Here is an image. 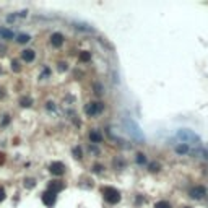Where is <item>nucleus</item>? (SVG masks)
<instances>
[{"mask_svg":"<svg viewBox=\"0 0 208 208\" xmlns=\"http://www.w3.org/2000/svg\"><path fill=\"white\" fill-rule=\"evenodd\" d=\"M176 138L181 141V145H187V146H195L198 150L202 146V140L198 135H195L192 130L189 129H179L176 132Z\"/></svg>","mask_w":208,"mask_h":208,"instance_id":"1","label":"nucleus"},{"mask_svg":"<svg viewBox=\"0 0 208 208\" xmlns=\"http://www.w3.org/2000/svg\"><path fill=\"white\" fill-rule=\"evenodd\" d=\"M101 193H103L104 200L107 203H111V205H114V203H117L120 200V192L117 189H114V187H103Z\"/></svg>","mask_w":208,"mask_h":208,"instance_id":"2","label":"nucleus"},{"mask_svg":"<svg viewBox=\"0 0 208 208\" xmlns=\"http://www.w3.org/2000/svg\"><path fill=\"white\" fill-rule=\"evenodd\" d=\"M103 109H104L103 103H89V104H86L85 112H86V116H96V114H99Z\"/></svg>","mask_w":208,"mask_h":208,"instance_id":"3","label":"nucleus"},{"mask_svg":"<svg viewBox=\"0 0 208 208\" xmlns=\"http://www.w3.org/2000/svg\"><path fill=\"white\" fill-rule=\"evenodd\" d=\"M124 124H125V125L129 127V132H130L132 135H133L135 138H138V140H141V138H143V135L140 133V129H138V125L133 122V120H129V119H125V120H124Z\"/></svg>","mask_w":208,"mask_h":208,"instance_id":"4","label":"nucleus"},{"mask_svg":"<svg viewBox=\"0 0 208 208\" xmlns=\"http://www.w3.org/2000/svg\"><path fill=\"white\" fill-rule=\"evenodd\" d=\"M49 171L54 176H62L65 172V164H64V163H60V161H54V163H51Z\"/></svg>","mask_w":208,"mask_h":208,"instance_id":"5","label":"nucleus"},{"mask_svg":"<svg viewBox=\"0 0 208 208\" xmlns=\"http://www.w3.org/2000/svg\"><path fill=\"white\" fill-rule=\"evenodd\" d=\"M205 195H207V189L202 187V185H197V187H193V189L190 190V197L195 198V200H202Z\"/></svg>","mask_w":208,"mask_h":208,"instance_id":"6","label":"nucleus"},{"mask_svg":"<svg viewBox=\"0 0 208 208\" xmlns=\"http://www.w3.org/2000/svg\"><path fill=\"white\" fill-rule=\"evenodd\" d=\"M42 202L46 207H52L55 203V193L51 192V190H47V192L42 193Z\"/></svg>","mask_w":208,"mask_h":208,"instance_id":"7","label":"nucleus"},{"mask_svg":"<svg viewBox=\"0 0 208 208\" xmlns=\"http://www.w3.org/2000/svg\"><path fill=\"white\" fill-rule=\"evenodd\" d=\"M34 59H36V52L33 49H25L21 52V60L26 62V64H29V62H33Z\"/></svg>","mask_w":208,"mask_h":208,"instance_id":"8","label":"nucleus"},{"mask_svg":"<svg viewBox=\"0 0 208 208\" xmlns=\"http://www.w3.org/2000/svg\"><path fill=\"white\" fill-rule=\"evenodd\" d=\"M51 44L54 47H60L62 44H64V36H62L60 33H54L51 36Z\"/></svg>","mask_w":208,"mask_h":208,"instance_id":"9","label":"nucleus"},{"mask_svg":"<svg viewBox=\"0 0 208 208\" xmlns=\"http://www.w3.org/2000/svg\"><path fill=\"white\" fill-rule=\"evenodd\" d=\"M62 189H64V184L60 181H52V182H49V187H47V190H51V192H54V193L60 192Z\"/></svg>","mask_w":208,"mask_h":208,"instance_id":"10","label":"nucleus"},{"mask_svg":"<svg viewBox=\"0 0 208 208\" xmlns=\"http://www.w3.org/2000/svg\"><path fill=\"white\" fill-rule=\"evenodd\" d=\"M89 140H91L93 143H99V141L103 140V137H101V133H98L96 130H93L91 133H89Z\"/></svg>","mask_w":208,"mask_h":208,"instance_id":"11","label":"nucleus"},{"mask_svg":"<svg viewBox=\"0 0 208 208\" xmlns=\"http://www.w3.org/2000/svg\"><path fill=\"white\" fill-rule=\"evenodd\" d=\"M0 36L3 37V39H12L13 37V33L10 29H5V28H0Z\"/></svg>","mask_w":208,"mask_h":208,"instance_id":"12","label":"nucleus"},{"mask_svg":"<svg viewBox=\"0 0 208 208\" xmlns=\"http://www.w3.org/2000/svg\"><path fill=\"white\" fill-rule=\"evenodd\" d=\"M189 146H187V145H177V146H176V153L177 155H185V153H189Z\"/></svg>","mask_w":208,"mask_h":208,"instance_id":"13","label":"nucleus"},{"mask_svg":"<svg viewBox=\"0 0 208 208\" xmlns=\"http://www.w3.org/2000/svg\"><path fill=\"white\" fill-rule=\"evenodd\" d=\"M80 60L81 62H88V60H91V54H89V52H81V54H80Z\"/></svg>","mask_w":208,"mask_h":208,"instance_id":"14","label":"nucleus"},{"mask_svg":"<svg viewBox=\"0 0 208 208\" xmlns=\"http://www.w3.org/2000/svg\"><path fill=\"white\" fill-rule=\"evenodd\" d=\"M135 159H137V163H138V164H145V163H146V156H145L143 153H138Z\"/></svg>","mask_w":208,"mask_h":208,"instance_id":"15","label":"nucleus"},{"mask_svg":"<svg viewBox=\"0 0 208 208\" xmlns=\"http://www.w3.org/2000/svg\"><path fill=\"white\" fill-rule=\"evenodd\" d=\"M29 39H31V37L28 36V34H20V36H18V39H16V41H18L20 44H25V42H28Z\"/></svg>","mask_w":208,"mask_h":208,"instance_id":"16","label":"nucleus"},{"mask_svg":"<svg viewBox=\"0 0 208 208\" xmlns=\"http://www.w3.org/2000/svg\"><path fill=\"white\" fill-rule=\"evenodd\" d=\"M155 208H171V203L169 202H164V200H161V202H158L155 205Z\"/></svg>","mask_w":208,"mask_h":208,"instance_id":"17","label":"nucleus"},{"mask_svg":"<svg viewBox=\"0 0 208 208\" xmlns=\"http://www.w3.org/2000/svg\"><path fill=\"white\" fill-rule=\"evenodd\" d=\"M20 103H21V106H25V107L31 106V99L29 98H21V99H20Z\"/></svg>","mask_w":208,"mask_h":208,"instance_id":"18","label":"nucleus"},{"mask_svg":"<svg viewBox=\"0 0 208 208\" xmlns=\"http://www.w3.org/2000/svg\"><path fill=\"white\" fill-rule=\"evenodd\" d=\"M12 68H13V72H18V70H20V64H18V60H13V62H12Z\"/></svg>","mask_w":208,"mask_h":208,"instance_id":"19","label":"nucleus"},{"mask_svg":"<svg viewBox=\"0 0 208 208\" xmlns=\"http://www.w3.org/2000/svg\"><path fill=\"white\" fill-rule=\"evenodd\" d=\"M73 155H75L77 159H80L81 158V150H80V148H73Z\"/></svg>","mask_w":208,"mask_h":208,"instance_id":"20","label":"nucleus"},{"mask_svg":"<svg viewBox=\"0 0 208 208\" xmlns=\"http://www.w3.org/2000/svg\"><path fill=\"white\" fill-rule=\"evenodd\" d=\"M5 198V190H3V187H0V202Z\"/></svg>","mask_w":208,"mask_h":208,"instance_id":"21","label":"nucleus"},{"mask_svg":"<svg viewBox=\"0 0 208 208\" xmlns=\"http://www.w3.org/2000/svg\"><path fill=\"white\" fill-rule=\"evenodd\" d=\"M150 168H151V171H158V169H159V164H155V163H153V164H150Z\"/></svg>","mask_w":208,"mask_h":208,"instance_id":"22","label":"nucleus"},{"mask_svg":"<svg viewBox=\"0 0 208 208\" xmlns=\"http://www.w3.org/2000/svg\"><path fill=\"white\" fill-rule=\"evenodd\" d=\"M26 182H28V184H26L28 187H34V181H31V179H28Z\"/></svg>","mask_w":208,"mask_h":208,"instance_id":"23","label":"nucleus"},{"mask_svg":"<svg viewBox=\"0 0 208 208\" xmlns=\"http://www.w3.org/2000/svg\"><path fill=\"white\" fill-rule=\"evenodd\" d=\"M59 70H60V72L67 70V65H65V64H60V67H59Z\"/></svg>","mask_w":208,"mask_h":208,"instance_id":"24","label":"nucleus"},{"mask_svg":"<svg viewBox=\"0 0 208 208\" xmlns=\"http://www.w3.org/2000/svg\"><path fill=\"white\" fill-rule=\"evenodd\" d=\"M3 161H5V156H3L2 153H0V166H2V164H3Z\"/></svg>","mask_w":208,"mask_h":208,"instance_id":"25","label":"nucleus"},{"mask_svg":"<svg viewBox=\"0 0 208 208\" xmlns=\"http://www.w3.org/2000/svg\"><path fill=\"white\" fill-rule=\"evenodd\" d=\"M94 171L96 172H101V166H94Z\"/></svg>","mask_w":208,"mask_h":208,"instance_id":"26","label":"nucleus"},{"mask_svg":"<svg viewBox=\"0 0 208 208\" xmlns=\"http://www.w3.org/2000/svg\"><path fill=\"white\" fill-rule=\"evenodd\" d=\"M184 208H190V207H184Z\"/></svg>","mask_w":208,"mask_h":208,"instance_id":"27","label":"nucleus"}]
</instances>
